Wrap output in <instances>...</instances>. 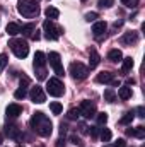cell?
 <instances>
[{
    "label": "cell",
    "mask_w": 145,
    "mask_h": 147,
    "mask_svg": "<svg viewBox=\"0 0 145 147\" xmlns=\"http://www.w3.org/2000/svg\"><path fill=\"white\" fill-rule=\"evenodd\" d=\"M31 127H33V130L36 132L38 135H41V137H50L51 132H53L51 120L44 113H41V111L33 113V116H31Z\"/></svg>",
    "instance_id": "6da1fadb"
},
{
    "label": "cell",
    "mask_w": 145,
    "mask_h": 147,
    "mask_svg": "<svg viewBox=\"0 0 145 147\" xmlns=\"http://www.w3.org/2000/svg\"><path fill=\"white\" fill-rule=\"evenodd\" d=\"M17 12L24 17H34L39 14V2L38 0H19Z\"/></svg>",
    "instance_id": "7a4b0ae2"
},
{
    "label": "cell",
    "mask_w": 145,
    "mask_h": 147,
    "mask_svg": "<svg viewBox=\"0 0 145 147\" xmlns=\"http://www.w3.org/2000/svg\"><path fill=\"white\" fill-rule=\"evenodd\" d=\"M9 46H10V50L14 51V55L17 58H26L28 53H29V45L24 39H10Z\"/></svg>",
    "instance_id": "3957f363"
},
{
    "label": "cell",
    "mask_w": 145,
    "mask_h": 147,
    "mask_svg": "<svg viewBox=\"0 0 145 147\" xmlns=\"http://www.w3.org/2000/svg\"><path fill=\"white\" fill-rule=\"evenodd\" d=\"M46 92H48L50 96L60 98V96L65 92L63 82H62L60 79H56V77H51V79H48V82H46Z\"/></svg>",
    "instance_id": "277c9868"
},
{
    "label": "cell",
    "mask_w": 145,
    "mask_h": 147,
    "mask_svg": "<svg viewBox=\"0 0 145 147\" xmlns=\"http://www.w3.org/2000/svg\"><path fill=\"white\" fill-rule=\"evenodd\" d=\"M68 72H70V75H72L75 80H84V79H87V75H89V69H87L84 63H80V62H72Z\"/></svg>",
    "instance_id": "5b68a950"
},
{
    "label": "cell",
    "mask_w": 145,
    "mask_h": 147,
    "mask_svg": "<svg viewBox=\"0 0 145 147\" xmlns=\"http://www.w3.org/2000/svg\"><path fill=\"white\" fill-rule=\"evenodd\" d=\"M43 29H44V38L48 39V41H56L60 34H62V28H56L55 24H53V21H44V24H43Z\"/></svg>",
    "instance_id": "8992f818"
},
{
    "label": "cell",
    "mask_w": 145,
    "mask_h": 147,
    "mask_svg": "<svg viewBox=\"0 0 145 147\" xmlns=\"http://www.w3.org/2000/svg\"><path fill=\"white\" fill-rule=\"evenodd\" d=\"M48 60H50V65L53 67V70H55V74H56L58 77L65 75V70H63V67H62V60H60V55H58L56 51H51V53L48 55Z\"/></svg>",
    "instance_id": "52a82bcc"
},
{
    "label": "cell",
    "mask_w": 145,
    "mask_h": 147,
    "mask_svg": "<svg viewBox=\"0 0 145 147\" xmlns=\"http://www.w3.org/2000/svg\"><path fill=\"white\" fill-rule=\"evenodd\" d=\"M79 110H80V115L84 118H87V120H91V118L96 116V105L91 103V101H82Z\"/></svg>",
    "instance_id": "ba28073f"
},
{
    "label": "cell",
    "mask_w": 145,
    "mask_h": 147,
    "mask_svg": "<svg viewBox=\"0 0 145 147\" xmlns=\"http://www.w3.org/2000/svg\"><path fill=\"white\" fill-rule=\"evenodd\" d=\"M29 96H31L33 103H38V105H41V103H44V101H46V94H44L43 87H39V86H36V87H33V89H31Z\"/></svg>",
    "instance_id": "9c48e42d"
},
{
    "label": "cell",
    "mask_w": 145,
    "mask_h": 147,
    "mask_svg": "<svg viewBox=\"0 0 145 147\" xmlns=\"http://www.w3.org/2000/svg\"><path fill=\"white\" fill-rule=\"evenodd\" d=\"M99 62H101V57H99L97 50L96 48H91V51H89V67L91 69H96L99 65Z\"/></svg>",
    "instance_id": "30bf717a"
},
{
    "label": "cell",
    "mask_w": 145,
    "mask_h": 147,
    "mask_svg": "<svg viewBox=\"0 0 145 147\" xmlns=\"http://www.w3.org/2000/svg\"><path fill=\"white\" fill-rule=\"evenodd\" d=\"M5 113H7V116H10V118H17L21 113H22V106L21 105H9L7 106V110H5Z\"/></svg>",
    "instance_id": "8fae6325"
},
{
    "label": "cell",
    "mask_w": 145,
    "mask_h": 147,
    "mask_svg": "<svg viewBox=\"0 0 145 147\" xmlns=\"http://www.w3.org/2000/svg\"><path fill=\"white\" fill-rule=\"evenodd\" d=\"M121 41H123L125 45H133V43L138 41V33H137V31H128V33L123 34Z\"/></svg>",
    "instance_id": "7c38bea8"
},
{
    "label": "cell",
    "mask_w": 145,
    "mask_h": 147,
    "mask_svg": "<svg viewBox=\"0 0 145 147\" xmlns=\"http://www.w3.org/2000/svg\"><path fill=\"white\" fill-rule=\"evenodd\" d=\"M44 63H46V57H44V53L43 51H36L34 53V62H33V65H34V69H43L44 67Z\"/></svg>",
    "instance_id": "4fadbf2b"
},
{
    "label": "cell",
    "mask_w": 145,
    "mask_h": 147,
    "mask_svg": "<svg viewBox=\"0 0 145 147\" xmlns=\"http://www.w3.org/2000/svg\"><path fill=\"white\" fill-rule=\"evenodd\" d=\"M106 28H108V24H106L104 21H97V22H94V26H92V33H94V36H101V34H104V33H106Z\"/></svg>",
    "instance_id": "5bb4252c"
},
{
    "label": "cell",
    "mask_w": 145,
    "mask_h": 147,
    "mask_svg": "<svg viewBox=\"0 0 145 147\" xmlns=\"http://www.w3.org/2000/svg\"><path fill=\"white\" fill-rule=\"evenodd\" d=\"M96 80H97L99 84H111V82L114 80V74H111V72H101V74H97Z\"/></svg>",
    "instance_id": "9a60e30c"
},
{
    "label": "cell",
    "mask_w": 145,
    "mask_h": 147,
    "mask_svg": "<svg viewBox=\"0 0 145 147\" xmlns=\"http://www.w3.org/2000/svg\"><path fill=\"white\" fill-rule=\"evenodd\" d=\"M118 96H119V99H130L132 98V87H128V86H123V87H119V91H118Z\"/></svg>",
    "instance_id": "2e32d148"
},
{
    "label": "cell",
    "mask_w": 145,
    "mask_h": 147,
    "mask_svg": "<svg viewBox=\"0 0 145 147\" xmlns=\"http://www.w3.org/2000/svg\"><path fill=\"white\" fill-rule=\"evenodd\" d=\"M44 16H46L50 21H53V19H58V16H60V10H58L56 7H48V9L44 10Z\"/></svg>",
    "instance_id": "e0dca14e"
},
{
    "label": "cell",
    "mask_w": 145,
    "mask_h": 147,
    "mask_svg": "<svg viewBox=\"0 0 145 147\" xmlns=\"http://www.w3.org/2000/svg\"><path fill=\"white\" fill-rule=\"evenodd\" d=\"M5 31H7L10 36H15V34H19V33H21V26H19V24H15V22H9V24H7V28H5Z\"/></svg>",
    "instance_id": "ac0fdd59"
},
{
    "label": "cell",
    "mask_w": 145,
    "mask_h": 147,
    "mask_svg": "<svg viewBox=\"0 0 145 147\" xmlns=\"http://www.w3.org/2000/svg\"><path fill=\"white\" fill-rule=\"evenodd\" d=\"M5 132H7V135H9L10 139H19V137H21V132H19V128H17L15 125H9V127L5 128Z\"/></svg>",
    "instance_id": "d6986e66"
},
{
    "label": "cell",
    "mask_w": 145,
    "mask_h": 147,
    "mask_svg": "<svg viewBox=\"0 0 145 147\" xmlns=\"http://www.w3.org/2000/svg\"><path fill=\"white\" fill-rule=\"evenodd\" d=\"M126 134H128V135H133V137H137V139H144L145 137V128L144 127H137V128L128 130Z\"/></svg>",
    "instance_id": "ffe728a7"
},
{
    "label": "cell",
    "mask_w": 145,
    "mask_h": 147,
    "mask_svg": "<svg viewBox=\"0 0 145 147\" xmlns=\"http://www.w3.org/2000/svg\"><path fill=\"white\" fill-rule=\"evenodd\" d=\"M108 58L111 62H121V60H123V55H121L119 50H111L108 53Z\"/></svg>",
    "instance_id": "44dd1931"
},
{
    "label": "cell",
    "mask_w": 145,
    "mask_h": 147,
    "mask_svg": "<svg viewBox=\"0 0 145 147\" xmlns=\"http://www.w3.org/2000/svg\"><path fill=\"white\" fill-rule=\"evenodd\" d=\"M133 118H135V113H133V111H126L125 116L119 120V123H121V125H130V123L133 121Z\"/></svg>",
    "instance_id": "7402d4cb"
},
{
    "label": "cell",
    "mask_w": 145,
    "mask_h": 147,
    "mask_svg": "<svg viewBox=\"0 0 145 147\" xmlns=\"http://www.w3.org/2000/svg\"><path fill=\"white\" fill-rule=\"evenodd\" d=\"M121 62H123V70H125V72H128V70L133 69V58H132V57H126V58H123Z\"/></svg>",
    "instance_id": "603a6c76"
},
{
    "label": "cell",
    "mask_w": 145,
    "mask_h": 147,
    "mask_svg": "<svg viewBox=\"0 0 145 147\" xmlns=\"http://www.w3.org/2000/svg\"><path fill=\"white\" fill-rule=\"evenodd\" d=\"M99 135H101V140H103V142H109L111 137H113V134H111L109 128H103V130L99 132Z\"/></svg>",
    "instance_id": "cb8c5ba5"
},
{
    "label": "cell",
    "mask_w": 145,
    "mask_h": 147,
    "mask_svg": "<svg viewBox=\"0 0 145 147\" xmlns=\"http://www.w3.org/2000/svg\"><path fill=\"white\" fill-rule=\"evenodd\" d=\"M50 110H51V113H53V115H60V113H62V110H63V106H62L58 101H53V103L50 105Z\"/></svg>",
    "instance_id": "d4e9b609"
},
{
    "label": "cell",
    "mask_w": 145,
    "mask_h": 147,
    "mask_svg": "<svg viewBox=\"0 0 145 147\" xmlns=\"http://www.w3.org/2000/svg\"><path fill=\"white\" fill-rule=\"evenodd\" d=\"M104 99H106L108 103H114V101H116V94H114L113 89H106V91H104Z\"/></svg>",
    "instance_id": "484cf974"
},
{
    "label": "cell",
    "mask_w": 145,
    "mask_h": 147,
    "mask_svg": "<svg viewBox=\"0 0 145 147\" xmlns=\"http://www.w3.org/2000/svg\"><path fill=\"white\" fill-rule=\"evenodd\" d=\"M79 116H80V110L79 108H72V110H68V113H67V118L68 120H79Z\"/></svg>",
    "instance_id": "4316f807"
},
{
    "label": "cell",
    "mask_w": 145,
    "mask_h": 147,
    "mask_svg": "<svg viewBox=\"0 0 145 147\" xmlns=\"http://www.w3.org/2000/svg\"><path fill=\"white\" fill-rule=\"evenodd\" d=\"M36 29H34V24L31 22V24H26V26H22V29H21V33L22 34H26V36H29L31 33H34Z\"/></svg>",
    "instance_id": "83f0119b"
},
{
    "label": "cell",
    "mask_w": 145,
    "mask_h": 147,
    "mask_svg": "<svg viewBox=\"0 0 145 147\" xmlns=\"http://www.w3.org/2000/svg\"><path fill=\"white\" fill-rule=\"evenodd\" d=\"M26 94H28V92H26V87H19V89L14 92V98H15V99H24Z\"/></svg>",
    "instance_id": "f1b7e54d"
},
{
    "label": "cell",
    "mask_w": 145,
    "mask_h": 147,
    "mask_svg": "<svg viewBox=\"0 0 145 147\" xmlns=\"http://www.w3.org/2000/svg\"><path fill=\"white\" fill-rule=\"evenodd\" d=\"M96 118H97L99 125H104L108 121V113H96Z\"/></svg>",
    "instance_id": "f546056e"
},
{
    "label": "cell",
    "mask_w": 145,
    "mask_h": 147,
    "mask_svg": "<svg viewBox=\"0 0 145 147\" xmlns=\"http://www.w3.org/2000/svg\"><path fill=\"white\" fill-rule=\"evenodd\" d=\"M7 63H9V58H7V55L5 53H0V74H2V70L7 67Z\"/></svg>",
    "instance_id": "4dcf8cb0"
},
{
    "label": "cell",
    "mask_w": 145,
    "mask_h": 147,
    "mask_svg": "<svg viewBox=\"0 0 145 147\" xmlns=\"http://www.w3.org/2000/svg\"><path fill=\"white\" fill-rule=\"evenodd\" d=\"M113 3H114V0H99V2H97V5H99L101 9H109Z\"/></svg>",
    "instance_id": "1f68e13d"
},
{
    "label": "cell",
    "mask_w": 145,
    "mask_h": 147,
    "mask_svg": "<svg viewBox=\"0 0 145 147\" xmlns=\"http://www.w3.org/2000/svg\"><path fill=\"white\" fill-rule=\"evenodd\" d=\"M97 19V12H87L85 14V21L87 22H92V21H96Z\"/></svg>",
    "instance_id": "d6a6232c"
},
{
    "label": "cell",
    "mask_w": 145,
    "mask_h": 147,
    "mask_svg": "<svg viewBox=\"0 0 145 147\" xmlns=\"http://www.w3.org/2000/svg\"><path fill=\"white\" fill-rule=\"evenodd\" d=\"M126 7H130V9H135L137 5H138V0H121Z\"/></svg>",
    "instance_id": "836d02e7"
},
{
    "label": "cell",
    "mask_w": 145,
    "mask_h": 147,
    "mask_svg": "<svg viewBox=\"0 0 145 147\" xmlns=\"http://www.w3.org/2000/svg\"><path fill=\"white\" fill-rule=\"evenodd\" d=\"M38 79H39V80H43V79H46V70H44V69H38Z\"/></svg>",
    "instance_id": "e575fe53"
},
{
    "label": "cell",
    "mask_w": 145,
    "mask_h": 147,
    "mask_svg": "<svg viewBox=\"0 0 145 147\" xmlns=\"http://www.w3.org/2000/svg\"><path fill=\"white\" fill-rule=\"evenodd\" d=\"M113 147H126L125 139H118V142H114V146H113Z\"/></svg>",
    "instance_id": "d590c367"
},
{
    "label": "cell",
    "mask_w": 145,
    "mask_h": 147,
    "mask_svg": "<svg viewBox=\"0 0 145 147\" xmlns=\"http://www.w3.org/2000/svg\"><path fill=\"white\" fill-rule=\"evenodd\" d=\"M99 132H101V130H99L97 127H91V135H92V137H97Z\"/></svg>",
    "instance_id": "8d00e7d4"
},
{
    "label": "cell",
    "mask_w": 145,
    "mask_h": 147,
    "mask_svg": "<svg viewBox=\"0 0 145 147\" xmlns=\"http://www.w3.org/2000/svg\"><path fill=\"white\" fill-rule=\"evenodd\" d=\"M137 113H138V116H140V118H145V110H144V106H138V108H137Z\"/></svg>",
    "instance_id": "74e56055"
},
{
    "label": "cell",
    "mask_w": 145,
    "mask_h": 147,
    "mask_svg": "<svg viewBox=\"0 0 145 147\" xmlns=\"http://www.w3.org/2000/svg\"><path fill=\"white\" fill-rule=\"evenodd\" d=\"M56 147H65V140L63 139H58L56 140Z\"/></svg>",
    "instance_id": "f35d334b"
},
{
    "label": "cell",
    "mask_w": 145,
    "mask_h": 147,
    "mask_svg": "<svg viewBox=\"0 0 145 147\" xmlns=\"http://www.w3.org/2000/svg\"><path fill=\"white\" fill-rule=\"evenodd\" d=\"M72 142L75 144V146H77V144H79L80 140H79V137H77V135H72Z\"/></svg>",
    "instance_id": "ab89813d"
},
{
    "label": "cell",
    "mask_w": 145,
    "mask_h": 147,
    "mask_svg": "<svg viewBox=\"0 0 145 147\" xmlns=\"http://www.w3.org/2000/svg\"><path fill=\"white\" fill-rule=\"evenodd\" d=\"M0 144H2V135H0Z\"/></svg>",
    "instance_id": "60d3db41"
},
{
    "label": "cell",
    "mask_w": 145,
    "mask_h": 147,
    "mask_svg": "<svg viewBox=\"0 0 145 147\" xmlns=\"http://www.w3.org/2000/svg\"><path fill=\"white\" fill-rule=\"evenodd\" d=\"M17 147H24V146H17Z\"/></svg>",
    "instance_id": "b9f144b4"
},
{
    "label": "cell",
    "mask_w": 145,
    "mask_h": 147,
    "mask_svg": "<svg viewBox=\"0 0 145 147\" xmlns=\"http://www.w3.org/2000/svg\"><path fill=\"white\" fill-rule=\"evenodd\" d=\"M82 2H85V0H82Z\"/></svg>",
    "instance_id": "7bdbcfd3"
}]
</instances>
